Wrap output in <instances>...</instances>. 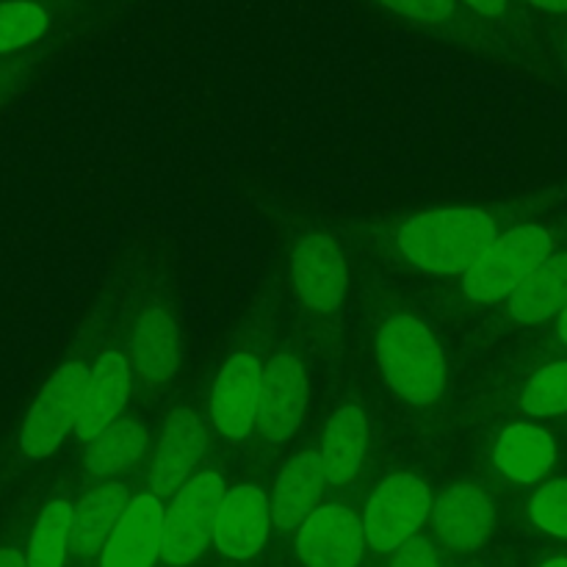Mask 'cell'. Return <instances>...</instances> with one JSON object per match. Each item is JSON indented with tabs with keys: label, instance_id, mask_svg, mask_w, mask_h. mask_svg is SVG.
<instances>
[{
	"label": "cell",
	"instance_id": "cell-15",
	"mask_svg": "<svg viewBox=\"0 0 567 567\" xmlns=\"http://www.w3.org/2000/svg\"><path fill=\"white\" fill-rule=\"evenodd\" d=\"M131 396V365L120 352L100 354L97 365L89 374L86 399H83L81 419H78V437L92 443L103 430H109L120 419Z\"/></svg>",
	"mask_w": 567,
	"mask_h": 567
},
{
	"label": "cell",
	"instance_id": "cell-3",
	"mask_svg": "<svg viewBox=\"0 0 567 567\" xmlns=\"http://www.w3.org/2000/svg\"><path fill=\"white\" fill-rule=\"evenodd\" d=\"M551 236L537 225L507 230L465 271V297L474 302H498L513 297L526 277L551 255Z\"/></svg>",
	"mask_w": 567,
	"mask_h": 567
},
{
	"label": "cell",
	"instance_id": "cell-11",
	"mask_svg": "<svg viewBox=\"0 0 567 567\" xmlns=\"http://www.w3.org/2000/svg\"><path fill=\"white\" fill-rule=\"evenodd\" d=\"M260 380H264V369L255 354L230 358L216 380L210 415H214L216 430L230 441H244L258 421Z\"/></svg>",
	"mask_w": 567,
	"mask_h": 567
},
{
	"label": "cell",
	"instance_id": "cell-24",
	"mask_svg": "<svg viewBox=\"0 0 567 567\" xmlns=\"http://www.w3.org/2000/svg\"><path fill=\"white\" fill-rule=\"evenodd\" d=\"M48 31V14L31 0H6L0 3V53L25 48Z\"/></svg>",
	"mask_w": 567,
	"mask_h": 567
},
{
	"label": "cell",
	"instance_id": "cell-7",
	"mask_svg": "<svg viewBox=\"0 0 567 567\" xmlns=\"http://www.w3.org/2000/svg\"><path fill=\"white\" fill-rule=\"evenodd\" d=\"M308 408V374L293 354H277L266 363L260 380L258 426L271 443H282L299 430Z\"/></svg>",
	"mask_w": 567,
	"mask_h": 567
},
{
	"label": "cell",
	"instance_id": "cell-12",
	"mask_svg": "<svg viewBox=\"0 0 567 567\" xmlns=\"http://www.w3.org/2000/svg\"><path fill=\"white\" fill-rule=\"evenodd\" d=\"M164 507L155 496H136L111 532L103 567H153L164 546Z\"/></svg>",
	"mask_w": 567,
	"mask_h": 567
},
{
	"label": "cell",
	"instance_id": "cell-14",
	"mask_svg": "<svg viewBox=\"0 0 567 567\" xmlns=\"http://www.w3.org/2000/svg\"><path fill=\"white\" fill-rule=\"evenodd\" d=\"M435 526L441 540L454 551H476L496 526V513L476 485H452L435 504Z\"/></svg>",
	"mask_w": 567,
	"mask_h": 567
},
{
	"label": "cell",
	"instance_id": "cell-17",
	"mask_svg": "<svg viewBox=\"0 0 567 567\" xmlns=\"http://www.w3.org/2000/svg\"><path fill=\"white\" fill-rule=\"evenodd\" d=\"M131 502V493L122 485H103L83 496V502L72 509L70 551L78 557H92L103 551Z\"/></svg>",
	"mask_w": 567,
	"mask_h": 567
},
{
	"label": "cell",
	"instance_id": "cell-22",
	"mask_svg": "<svg viewBox=\"0 0 567 567\" xmlns=\"http://www.w3.org/2000/svg\"><path fill=\"white\" fill-rule=\"evenodd\" d=\"M147 449V430L136 419H116L86 449V468L94 476H114L131 468Z\"/></svg>",
	"mask_w": 567,
	"mask_h": 567
},
{
	"label": "cell",
	"instance_id": "cell-30",
	"mask_svg": "<svg viewBox=\"0 0 567 567\" xmlns=\"http://www.w3.org/2000/svg\"><path fill=\"white\" fill-rule=\"evenodd\" d=\"M0 567H28V559H22L20 551H14V548H3L0 551Z\"/></svg>",
	"mask_w": 567,
	"mask_h": 567
},
{
	"label": "cell",
	"instance_id": "cell-1",
	"mask_svg": "<svg viewBox=\"0 0 567 567\" xmlns=\"http://www.w3.org/2000/svg\"><path fill=\"white\" fill-rule=\"evenodd\" d=\"M496 238V221L485 210L446 208L410 219L399 230V249L432 275H465Z\"/></svg>",
	"mask_w": 567,
	"mask_h": 567
},
{
	"label": "cell",
	"instance_id": "cell-10",
	"mask_svg": "<svg viewBox=\"0 0 567 567\" xmlns=\"http://www.w3.org/2000/svg\"><path fill=\"white\" fill-rule=\"evenodd\" d=\"M271 524V504L264 491L255 485H238L221 498L214 543L225 557L249 559L266 546Z\"/></svg>",
	"mask_w": 567,
	"mask_h": 567
},
{
	"label": "cell",
	"instance_id": "cell-19",
	"mask_svg": "<svg viewBox=\"0 0 567 567\" xmlns=\"http://www.w3.org/2000/svg\"><path fill=\"white\" fill-rule=\"evenodd\" d=\"M567 308V252L548 255L509 297V313L520 324H540Z\"/></svg>",
	"mask_w": 567,
	"mask_h": 567
},
{
	"label": "cell",
	"instance_id": "cell-20",
	"mask_svg": "<svg viewBox=\"0 0 567 567\" xmlns=\"http://www.w3.org/2000/svg\"><path fill=\"white\" fill-rule=\"evenodd\" d=\"M365 415L354 404H347L332 415L321 446V463L330 485H349L358 476L365 454Z\"/></svg>",
	"mask_w": 567,
	"mask_h": 567
},
{
	"label": "cell",
	"instance_id": "cell-31",
	"mask_svg": "<svg viewBox=\"0 0 567 567\" xmlns=\"http://www.w3.org/2000/svg\"><path fill=\"white\" fill-rule=\"evenodd\" d=\"M529 3L546 11H567V0H529Z\"/></svg>",
	"mask_w": 567,
	"mask_h": 567
},
{
	"label": "cell",
	"instance_id": "cell-8",
	"mask_svg": "<svg viewBox=\"0 0 567 567\" xmlns=\"http://www.w3.org/2000/svg\"><path fill=\"white\" fill-rule=\"evenodd\" d=\"M299 557L308 567H358L363 559V520L341 504L319 507L297 537Z\"/></svg>",
	"mask_w": 567,
	"mask_h": 567
},
{
	"label": "cell",
	"instance_id": "cell-32",
	"mask_svg": "<svg viewBox=\"0 0 567 567\" xmlns=\"http://www.w3.org/2000/svg\"><path fill=\"white\" fill-rule=\"evenodd\" d=\"M559 336H563V341L567 343V308L563 310V316H559Z\"/></svg>",
	"mask_w": 567,
	"mask_h": 567
},
{
	"label": "cell",
	"instance_id": "cell-33",
	"mask_svg": "<svg viewBox=\"0 0 567 567\" xmlns=\"http://www.w3.org/2000/svg\"><path fill=\"white\" fill-rule=\"evenodd\" d=\"M543 567H567V559H551V563H546Z\"/></svg>",
	"mask_w": 567,
	"mask_h": 567
},
{
	"label": "cell",
	"instance_id": "cell-21",
	"mask_svg": "<svg viewBox=\"0 0 567 567\" xmlns=\"http://www.w3.org/2000/svg\"><path fill=\"white\" fill-rule=\"evenodd\" d=\"M133 365L147 385L166 382L177 369V330L161 310H147L133 336Z\"/></svg>",
	"mask_w": 567,
	"mask_h": 567
},
{
	"label": "cell",
	"instance_id": "cell-9",
	"mask_svg": "<svg viewBox=\"0 0 567 567\" xmlns=\"http://www.w3.org/2000/svg\"><path fill=\"white\" fill-rule=\"evenodd\" d=\"M293 280L302 302L316 313H332L347 293V264L327 233H308L293 249Z\"/></svg>",
	"mask_w": 567,
	"mask_h": 567
},
{
	"label": "cell",
	"instance_id": "cell-26",
	"mask_svg": "<svg viewBox=\"0 0 567 567\" xmlns=\"http://www.w3.org/2000/svg\"><path fill=\"white\" fill-rule=\"evenodd\" d=\"M529 515L543 532L567 540V480L543 485L532 498Z\"/></svg>",
	"mask_w": 567,
	"mask_h": 567
},
{
	"label": "cell",
	"instance_id": "cell-5",
	"mask_svg": "<svg viewBox=\"0 0 567 567\" xmlns=\"http://www.w3.org/2000/svg\"><path fill=\"white\" fill-rule=\"evenodd\" d=\"M89 371L81 363H66L48 380L39 393L37 404L28 413L22 426L20 446L31 460H42L53 454L72 426L81 419L83 399H86Z\"/></svg>",
	"mask_w": 567,
	"mask_h": 567
},
{
	"label": "cell",
	"instance_id": "cell-6",
	"mask_svg": "<svg viewBox=\"0 0 567 567\" xmlns=\"http://www.w3.org/2000/svg\"><path fill=\"white\" fill-rule=\"evenodd\" d=\"M432 498L424 482L413 474H396L382 482L369 498L363 515L365 543L374 551L391 554L430 518Z\"/></svg>",
	"mask_w": 567,
	"mask_h": 567
},
{
	"label": "cell",
	"instance_id": "cell-2",
	"mask_svg": "<svg viewBox=\"0 0 567 567\" xmlns=\"http://www.w3.org/2000/svg\"><path fill=\"white\" fill-rule=\"evenodd\" d=\"M377 358L388 385L410 404H432L446 391V360L415 316H393L382 324Z\"/></svg>",
	"mask_w": 567,
	"mask_h": 567
},
{
	"label": "cell",
	"instance_id": "cell-13",
	"mask_svg": "<svg viewBox=\"0 0 567 567\" xmlns=\"http://www.w3.org/2000/svg\"><path fill=\"white\" fill-rule=\"evenodd\" d=\"M205 452V426L192 410H175L166 419L164 435L155 449L150 485L155 496H175L188 482V474Z\"/></svg>",
	"mask_w": 567,
	"mask_h": 567
},
{
	"label": "cell",
	"instance_id": "cell-23",
	"mask_svg": "<svg viewBox=\"0 0 567 567\" xmlns=\"http://www.w3.org/2000/svg\"><path fill=\"white\" fill-rule=\"evenodd\" d=\"M72 540V507L70 502L48 504L39 515L31 535V551H28V567H64V557Z\"/></svg>",
	"mask_w": 567,
	"mask_h": 567
},
{
	"label": "cell",
	"instance_id": "cell-27",
	"mask_svg": "<svg viewBox=\"0 0 567 567\" xmlns=\"http://www.w3.org/2000/svg\"><path fill=\"white\" fill-rule=\"evenodd\" d=\"M380 3L396 11V14H404L419 22H441L452 17L454 9H457L454 0H380Z\"/></svg>",
	"mask_w": 567,
	"mask_h": 567
},
{
	"label": "cell",
	"instance_id": "cell-29",
	"mask_svg": "<svg viewBox=\"0 0 567 567\" xmlns=\"http://www.w3.org/2000/svg\"><path fill=\"white\" fill-rule=\"evenodd\" d=\"M465 3L480 11V14L498 17L504 11V6H507V0H465Z\"/></svg>",
	"mask_w": 567,
	"mask_h": 567
},
{
	"label": "cell",
	"instance_id": "cell-18",
	"mask_svg": "<svg viewBox=\"0 0 567 567\" xmlns=\"http://www.w3.org/2000/svg\"><path fill=\"white\" fill-rule=\"evenodd\" d=\"M557 446L551 435L535 424H513L496 443V463L507 480L518 485L540 482L551 471Z\"/></svg>",
	"mask_w": 567,
	"mask_h": 567
},
{
	"label": "cell",
	"instance_id": "cell-16",
	"mask_svg": "<svg viewBox=\"0 0 567 567\" xmlns=\"http://www.w3.org/2000/svg\"><path fill=\"white\" fill-rule=\"evenodd\" d=\"M327 474L321 463V452H299L282 468L275 485V504L271 518L277 529H297L316 513L321 493H324Z\"/></svg>",
	"mask_w": 567,
	"mask_h": 567
},
{
	"label": "cell",
	"instance_id": "cell-25",
	"mask_svg": "<svg viewBox=\"0 0 567 567\" xmlns=\"http://www.w3.org/2000/svg\"><path fill=\"white\" fill-rule=\"evenodd\" d=\"M529 415H563L567 413V360L551 363L537 371L524 388L520 399Z\"/></svg>",
	"mask_w": 567,
	"mask_h": 567
},
{
	"label": "cell",
	"instance_id": "cell-28",
	"mask_svg": "<svg viewBox=\"0 0 567 567\" xmlns=\"http://www.w3.org/2000/svg\"><path fill=\"white\" fill-rule=\"evenodd\" d=\"M391 567H441V557L426 537L415 535L393 551Z\"/></svg>",
	"mask_w": 567,
	"mask_h": 567
},
{
	"label": "cell",
	"instance_id": "cell-4",
	"mask_svg": "<svg viewBox=\"0 0 567 567\" xmlns=\"http://www.w3.org/2000/svg\"><path fill=\"white\" fill-rule=\"evenodd\" d=\"M225 482L214 471H203L175 493V502L164 518L161 559L169 565H192L216 535Z\"/></svg>",
	"mask_w": 567,
	"mask_h": 567
}]
</instances>
